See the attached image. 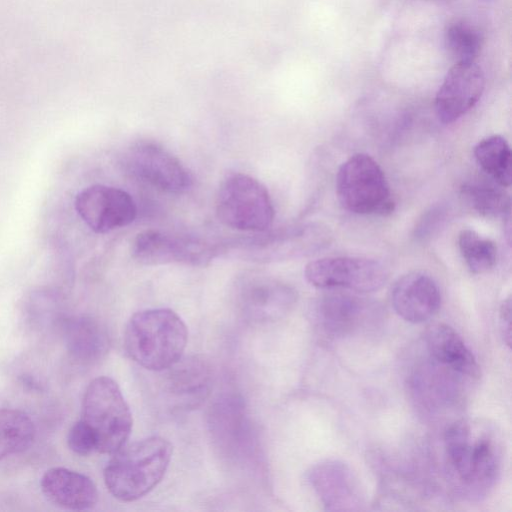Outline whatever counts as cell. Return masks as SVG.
<instances>
[{"mask_svg": "<svg viewBox=\"0 0 512 512\" xmlns=\"http://www.w3.org/2000/svg\"><path fill=\"white\" fill-rule=\"evenodd\" d=\"M427 350L436 363L469 379L480 376V367L461 336L449 325L436 323L425 332Z\"/></svg>", "mask_w": 512, "mask_h": 512, "instance_id": "obj_19", "label": "cell"}, {"mask_svg": "<svg viewBox=\"0 0 512 512\" xmlns=\"http://www.w3.org/2000/svg\"><path fill=\"white\" fill-rule=\"evenodd\" d=\"M81 416L95 435L99 453L113 454L125 445L131 433L130 408L118 384L110 377H97L88 384Z\"/></svg>", "mask_w": 512, "mask_h": 512, "instance_id": "obj_5", "label": "cell"}, {"mask_svg": "<svg viewBox=\"0 0 512 512\" xmlns=\"http://www.w3.org/2000/svg\"><path fill=\"white\" fill-rule=\"evenodd\" d=\"M447 464L461 489L470 497L485 496L501 468V447L488 426L467 420L450 424L444 432Z\"/></svg>", "mask_w": 512, "mask_h": 512, "instance_id": "obj_1", "label": "cell"}, {"mask_svg": "<svg viewBox=\"0 0 512 512\" xmlns=\"http://www.w3.org/2000/svg\"><path fill=\"white\" fill-rule=\"evenodd\" d=\"M331 241L332 233L326 225L309 222L222 243V254L233 251L237 257L251 261H282L314 255Z\"/></svg>", "mask_w": 512, "mask_h": 512, "instance_id": "obj_4", "label": "cell"}, {"mask_svg": "<svg viewBox=\"0 0 512 512\" xmlns=\"http://www.w3.org/2000/svg\"><path fill=\"white\" fill-rule=\"evenodd\" d=\"M390 300L401 318L419 324L437 313L441 305V294L433 278L423 272L413 271L394 282Z\"/></svg>", "mask_w": 512, "mask_h": 512, "instance_id": "obj_16", "label": "cell"}, {"mask_svg": "<svg viewBox=\"0 0 512 512\" xmlns=\"http://www.w3.org/2000/svg\"><path fill=\"white\" fill-rule=\"evenodd\" d=\"M216 216L227 227L263 232L273 224L274 207L267 188L244 173H232L222 181L215 202Z\"/></svg>", "mask_w": 512, "mask_h": 512, "instance_id": "obj_6", "label": "cell"}, {"mask_svg": "<svg viewBox=\"0 0 512 512\" xmlns=\"http://www.w3.org/2000/svg\"><path fill=\"white\" fill-rule=\"evenodd\" d=\"M171 443L152 436L114 452L104 469V482L110 494L122 502L138 500L162 480L172 458Z\"/></svg>", "mask_w": 512, "mask_h": 512, "instance_id": "obj_3", "label": "cell"}, {"mask_svg": "<svg viewBox=\"0 0 512 512\" xmlns=\"http://www.w3.org/2000/svg\"><path fill=\"white\" fill-rule=\"evenodd\" d=\"M75 208L86 225L96 233H108L128 226L137 216L136 203L129 193L101 184L79 192Z\"/></svg>", "mask_w": 512, "mask_h": 512, "instance_id": "obj_12", "label": "cell"}, {"mask_svg": "<svg viewBox=\"0 0 512 512\" xmlns=\"http://www.w3.org/2000/svg\"><path fill=\"white\" fill-rule=\"evenodd\" d=\"M306 280L317 288L367 293L380 289L389 278L387 266L365 257H325L309 262Z\"/></svg>", "mask_w": 512, "mask_h": 512, "instance_id": "obj_8", "label": "cell"}, {"mask_svg": "<svg viewBox=\"0 0 512 512\" xmlns=\"http://www.w3.org/2000/svg\"><path fill=\"white\" fill-rule=\"evenodd\" d=\"M308 480L328 511H355L363 506L358 479L343 462L326 460L313 466Z\"/></svg>", "mask_w": 512, "mask_h": 512, "instance_id": "obj_15", "label": "cell"}, {"mask_svg": "<svg viewBox=\"0 0 512 512\" xmlns=\"http://www.w3.org/2000/svg\"><path fill=\"white\" fill-rule=\"evenodd\" d=\"M336 194L343 208L355 214L388 215L395 206L382 168L364 153L342 163L336 176Z\"/></svg>", "mask_w": 512, "mask_h": 512, "instance_id": "obj_7", "label": "cell"}, {"mask_svg": "<svg viewBox=\"0 0 512 512\" xmlns=\"http://www.w3.org/2000/svg\"><path fill=\"white\" fill-rule=\"evenodd\" d=\"M129 173L163 192L182 194L193 185L184 164L163 146L152 141L132 144L124 155Z\"/></svg>", "mask_w": 512, "mask_h": 512, "instance_id": "obj_9", "label": "cell"}, {"mask_svg": "<svg viewBox=\"0 0 512 512\" xmlns=\"http://www.w3.org/2000/svg\"><path fill=\"white\" fill-rule=\"evenodd\" d=\"M445 46L455 63L475 62L480 53L482 38L473 27L455 22L445 31Z\"/></svg>", "mask_w": 512, "mask_h": 512, "instance_id": "obj_26", "label": "cell"}, {"mask_svg": "<svg viewBox=\"0 0 512 512\" xmlns=\"http://www.w3.org/2000/svg\"><path fill=\"white\" fill-rule=\"evenodd\" d=\"M246 416L244 403L237 396L220 398L210 410L211 432L228 453H243L253 444V435Z\"/></svg>", "mask_w": 512, "mask_h": 512, "instance_id": "obj_20", "label": "cell"}, {"mask_svg": "<svg viewBox=\"0 0 512 512\" xmlns=\"http://www.w3.org/2000/svg\"><path fill=\"white\" fill-rule=\"evenodd\" d=\"M474 156L496 184L509 187L511 184L512 154L506 139L492 135L481 140L474 148Z\"/></svg>", "mask_w": 512, "mask_h": 512, "instance_id": "obj_23", "label": "cell"}, {"mask_svg": "<svg viewBox=\"0 0 512 512\" xmlns=\"http://www.w3.org/2000/svg\"><path fill=\"white\" fill-rule=\"evenodd\" d=\"M188 331L180 316L168 308L146 309L129 319L124 332V348L138 365L161 372L183 355Z\"/></svg>", "mask_w": 512, "mask_h": 512, "instance_id": "obj_2", "label": "cell"}, {"mask_svg": "<svg viewBox=\"0 0 512 512\" xmlns=\"http://www.w3.org/2000/svg\"><path fill=\"white\" fill-rule=\"evenodd\" d=\"M35 433L34 423L24 411L0 408V461L27 450Z\"/></svg>", "mask_w": 512, "mask_h": 512, "instance_id": "obj_22", "label": "cell"}, {"mask_svg": "<svg viewBox=\"0 0 512 512\" xmlns=\"http://www.w3.org/2000/svg\"><path fill=\"white\" fill-rule=\"evenodd\" d=\"M234 292L240 313L255 323L279 320L290 313L297 302V292L292 286L260 273L241 276Z\"/></svg>", "mask_w": 512, "mask_h": 512, "instance_id": "obj_11", "label": "cell"}, {"mask_svg": "<svg viewBox=\"0 0 512 512\" xmlns=\"http://www.w3.org/2000/svg\"><path fill=\"white\" fill-rule=\"evenodd\" d=\"M374 302L347 292H329L316 298L311 307L312 317L328 336L344 337L366 324L376 312Z\"/></svg>", "mask_w": 512, "mask_h": 512, "instance_id": "obj_13", "label": "cell"}, {"mask_svg": "<svg viewBox=\"0 0 512 512\" xmlns=\"http://www.w3.org/2000/svg\"><path fill=\"white\" fill-rule=\"evenodd\" d=\"M67 445L73 453L79 456H88L97 452L95 435L82 419L76 421L69 429Z\"/></svg>", "mask_w": 512, "mask_h": 512, "instance_id": "obj_27", "label": "cell"}, {"mask_svg": "<svg viewBox=\"0 0 512 512\" xmlns=\"http://www.w3.org/2000/svg\"><path fill=\"white\" fill-rule=\"evenodd\" d=\"M447 209L444 205L431 207L419 220L415 228V236L426 240L434 235L445 222Z\"/></svg>", "mask_w": 512, "mask_h": 512, "instance_id": "obj_28", "label": "cell"}, {"mask_svg": "<svg viewBox=\"0 0 512 512\" xmlns=\"http://www.w3.org/2000/svg\"><path fill=\"white\" fill-rule=\"evenodd\" d=\"M500 330L506 345L511 342V299L508 297L500 307Z\"/></svg>", "mask_w": 512, "mask_h": 512, "instance_id": "obj_29", "label": "cell"}, {"mask_svg": "<svg viewBox=\"0 0 512 512\" xmlns=\"http://www.w3.org/2000/svg\"><path fill=\"white\" fill-rule=\"evenodd\" d=\"M484 87L483 71L475 62L455 63L435 97L439 120L445 124L457 121L479 101Z\"/></svg>", "mask_w": 512, "mask_h": 512, "instance_id": "obj_14", "label": "cell"}, {"mask_svg": "<svg viewBox=\"0 0 512 512\" xmlns=\"http://www.w3.org/2000/svg\"><path fill=\"white\" fill-rule=\"evenodd\" d=\"M40 487L50 503L65 510H89L98 501L94 482L88 476L65 467L46 470L41 477Z\"/></svg>", "mask_w": 512, "mask_h": 512, "instance_id": "obj_17", "label": "cell"}, {"mask_svg": "<svg viewBox=\"0 0 512 512\" xmlns=\"http://www.w3.org/2000/svg\"><path fill=\"white\" fill-rule=\"evenodd\" d=\"M64 342L71 358L84 365L101 360L109 350V336L100 322L89 316L66 319L62 325Z\"/></svg>", "mask_w": 512, "mask_h": 512, "instance_id": "obj_21", "label": "cell"}, {"mask_svg": "<svg viewBox=\"0 0 512 512\" xmlns=\"http://www.w3.org/2000/svg\"><path fill=\"white\" fill-rule=\"evenodd\" d=\"M131 254L138 263L149 266L170 263L206 266L221 255V247L220 244L150 229L136 235Z\"/></svg>", "mask_w": 512, "mask_h": 512, "instance_id": "obj_10", "label": "cell"}, {"mask_svg": "<svg viewBox=\"0 0 512 512\" xmlns=\"http://www.w3.org/2000/svg\"><path fill=\"white\" fill-rule=\"evenodd\" d=\"M504 188V187H502ZM500 185L490 183H466L462 194L481 215L490 218L510 219V197Z\"/></svg>", "mask_w": 512, "mask_h": 512, "instance_id": "obj_24", "label": "cell"}, {"mask_svg": "<svg viewBox=\"0 0 512 512\" xmlns=\"http://www.w3.org/2000/svg\"><path fill=\"white\" fill-rule=\"evenodd\" d=\"M166 371L164 389L169 400L177 408H194L208 395L211 386V370L199 357L180 358Z\"/></svg>", "mask_w": 512, "mask_h": 512, "instance_id": "obj_18", "label": "cell"}, {"mask_svg": "<svg viewBox=\"0 0 512 512\" xmlns=\"http://www.w3.org/2000/svg\"><path fill=\"white\" fill-rule=\"evenodd\" d=\"M460 253L474 274L490 271L496 264L497 247L495 243L471 229H464L458 235Z\"/></svg>", "mask_w": 512, "mask_h": 512, "instance_id": "obj_25", "label": "cell"}]
</instances>
